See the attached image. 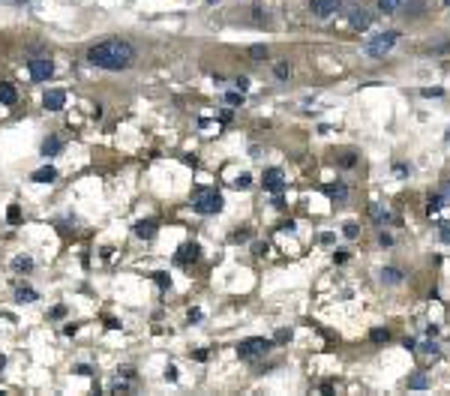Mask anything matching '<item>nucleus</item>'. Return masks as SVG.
I'll list each match as a JSON object with an SVG mask.
<instances>
[{
  "label": "nucleus",
  "mask_w": 450,
  "mask_h": 396,
  "mask_svg": "<svg viewBox=\"0 0 450 396\" xmlns=\"http://www.w3.org/2000/svg\"><path fill=\"white\" fill-rule=\"evenodd\" d=\"M87 60L99 69L120 72V69H129L135 63V48L126 39H105V42H99L87 51Z\"/></svg>",
  "instance_id": "f257e3e1"
},
{
  "label": "nucleus",
  "mask_w": 450,
  "mask_h": 396,
  "mask_svg": "<svg viewBox=\"0 0 450 396\" xmlns=\"http://www.w3.org/2000/svg\"><path fill=\"white\" fill-rule=\"evenodd\" d=\"M396 42H399V30H384V33H375L369 42L363 45V51H366L369 57H384Z\"/></svg>",
  "instance_id": "f03ea898"
},
{
  "label": "nucleus",
  "mask_w": 450,
  "mask_h": 396,
  "mask_svg": "<svg viewBox=\"0 0 450 396\" xmlns=\"http://www.w3.org/2000/svg\"><path fill=\"white\" fill-rule=\"evenodd\" d=\"M192 207H195L198 213H204V216L219 213V210H222V195H219L216 189H195V195H192Z\"/></svg>",
  "instance_id": "7ed1b4c3"
},
{
  "label": "nucleus",
  "mask_w": 450,
  "mask_h": 396,
  "mask_svg": "<svg viewBox=\"0 0 450 396\" xmlns=\"http://www.w3.org/2000/svg\"><path fill=\"white\" fill-rule=\"evenodd\" d=\"M342 12L348 15V21H351V27H354V30H360V33H363V30H369V27H372V15H369L363 6H357V3H345V9H342Z\"/></svg>",
  "instance_id": "20e7f679"
},
{
  "label": "nucleus",
  "mask_w": 450,
  "mask_h": 396,
  "mask_svg": "<svg viewBox=\"0 0 450 396\" xmlns=\"http://www.w3.org/2000/svg\"><path fill=\"white\" fill-rule=\"evenodd\" d=\"M270 345H273L270 339H261V336H255V339H246V342H240V345H237V354L249 360V357H258V354H264Z\"/></svg>",
  "instance_id": "39448f33"
},
{
  "label": "nucleus",
  "mask_w": 450,
  "mask_h": 396,
  "mask_svg": "<svg viewBox=\"0 0 450 396\" xmlns=\"http://www.w3.org/2000/svg\"><path fill=\"white\" fill-rule=\"evenodd\" d=\"M27 69H30V75H33V81H48V78L54 75V63H51L48 57H33V60L27 63Z\"/></svg>",
  "instance_id": "423d86ee"
},
{
  "label": "nucleus",
  "mask_w": 450,
  "mask_h": 396,
  "mask_svg": "<svg viewBox=\"0 0 450 396\" xmlns=\"http://www.w3.org/2000/svg\"><path fill=\"white\" fill-rule=\"evenodd\" d=\"M339 0H309V12L315 18H330L333 12H339Z\"/></svg>",
  "instance_id": "0eeeda50"
},
{
  "label": "nucleus",
  "mask_w": 450,
  "mask_h": 396,
  "mask_svg": "<svg viewBox=\"0 0 450 396\" xmlns=\"http://www.w3.org/2000/svg\"><path fill=\"white\" fill-rule=\"evenodd\" d=\"M264 189L273 192V195H279V192L285 189V177H282L279 168H267V171H264Z\"/></svg>",
  "instance_id": "6e6552de"
},
{
  "label": "nucleus",
  "mask_w": 450,
  "mask_h": 396,
  "mask_svg": "<svg viewBox=\"0 0 450 396\" xmlns=\"http://www.w3.org/2000/svg\"><path fill=\"white\" fill-rule=\"evenodd\" d=\"M42 105H45L48 111H60V108L66 105V93H63V90H45Z\"/></svg>",
  "instance_id": "1a4fd4ad"
},
{
  "label": "nucleus",
  "mask_w": 450,
  "mask_h": 396,
  "mask_svg": "<svg viewBox=\"0 0 450 396\" xmlns=\"http://www.w3.org/2000/svg\"><path fill=\"white\" fill-rule=\"evenodd\" d=\"M198 255H201V252H198V243H183L180 252L174 255V261H177V264H189V261H195Z\"/></svg>",
  "instance_id": "9d476101"
},
{
  "label": "nucleus",
  "mask_w": 450,
  "mask_h": 396,
  "mask_svg": "<svg viewBox=\"0 0 450 396\" xmlns=\"http://www.w3.org/2000/svg\"><path fill=\"white\" fill-rule=\"evenodd\" d=\"M18 102V93L9 81H0V105H15Z\"/></svg>",
  "instance_id": "9b49d317"
},
{
  "label": "nucleus",
  "mask_w": 450,
  "mask_h": 396,
  "mask_svg": "<svg viewBox=\"0 0 450 396\" xmlns=\"http://www.w3.org/2000/svg\"><path fill=\"white\" fill-rule=\"evenodd\" d=\"M324 192L333 198V201H345L348 198V186L345 183H330V186H324Z\"/></svg>",
  "instance_id": "f8f14e48"
},
{
  "label": "nucleus",
  "mask_w": 450,
  "mask_h": 396,
  "mask_svg": "<svg viewBox=\"0 0 450 396\" xmlns=\"http://www.w3.org/2000/svg\"><path fill=\"white\" fill-rule=\"evenodd\" d=\"M60 150H63V141H60L57 135H51V138L42 141V153H45V156H57Z\"/></svg>",
  "instance_id": "ddd939ff"
},
{
  "label": "nucleus",
  "mask_w": 450,
  "mask_h": 396,
  "mask_svg": "<svg viewBox=\"0 0 450 396\" xmlns=\"http://www.w3.org/2000/svg\"><path fill=\"white\" fill-rule=\"evenodd\" d=\"M33 180H36V183H54V180H57V168H51V165H48V168L33 171Z\"/></svg>",
  "instance_id": "4468645a"
},
{
  "label": "nucleus",
  "mask_w": 450,
  "mask_h": 396,
  "mask_svg": "<svg viewBox=\"0 0 450 396\" xmlns=\"http://www.w3.org/2000/svg\"><path fill=\"white\" fill-rule=\"evenodd\" d=\"M381 279H384L387 285H399V282H402V270H399V267H384V270H381Z\"/></svg>",
  "instance_id": "2eb2a0df"
},
{
  "label": "nucleus",
  "mask_w": 450,
  "mask_h": 396,
  "mask_svg": "<svg viewBox=\"0 0 450 396\" xmlns=\"http://www.w3.org/2000/svg\"><path fill=\"white\" fill-rule=\"evenodd\" d=\"M402 3H405V0H378V9L384 15H393L396 9H402Z\"/></svg>",
  "instance_id": "dca6fc26"
},
{
  "label": "nucleus",
  "mask_w": 450,
  "mask_h": 396,
  "mask_svg": "<svg viewBox=\"0 0 450 396\" xmlns=\"http://www.w3.org/2000/svg\"><path fill=\"white\" fill-rule=\"evenodd\" d=\"M135 234L144 237V240H150V237L156 234V225H153V222H138V225H135Z\"/></svg>",
  "instance_id": "f3484780"
},
{
  "label": "nucleus",
  "mask_w": 450,
  "mask_h": 396,
  "mask_svg": "<svg viewBox=\"0 0 450 396\" xmlns=\"http://www.w3.org/2000/svg\"><path fill=\"white\" fill-rule=\"evenodd\" d=\"M408 387H411V390H426V387H429V378H426L423 372H417V375L408 378Z\"/></svg>",
  "instance_id": "a211bd4d"
},
{
  "label": "nucleus",
  "mask_w": 450,
  "mask_h": 396,
  "mask_svg": "<svg viewBox=\"0 0 450 396\" xmlns=\"http://www.w3.org/2000/svg\"><path fill=\"white\" fill-rule=\"evenodd\" d=\"M15 297H18L21 303H33V300H39V294H36L33 288H24V285H21V288L15 291Z\"/></svg>",
  "instance_id": "6ab92c4d"
},
{
  "label": "nucleus",
  "mask_w": 450,
  "mask_h": 396,
  "mask_svg": "<svg viewBox=\"0 0 450 396\" xmlns=\"http://www.w3.org/2000/svg\"><path fill=\"white\" fill-rule=\"evenodd\" d=\"M369 339H372V342H387V339H390V330L375 327V330H369Z\"/></svg>",
  "instance_id": "aec40b11"
},
{
  "label": "nucleus",
  "mask_w": 450,
  "mask_h": 396,
  "mask_svg": "<svg viewBox=\"0 0 450 396\" xmlns=\"http://www.w3.org/2000/svg\"><path fill=\"white\" fill-rule=\"evenodd\" d=\"M441 204H444V198H441V195H435V198H429V204H426V213H429V216H435V213L441 210Z\"/></svg>",
  "instance_id": "412c9836"
},
{
  "label": "nucleus",
  "mask_w": 450,
  "mask_h": 396,
  "mask_svg": "<svg viewBox=\"0 0 450 396\" xmlns=\"http://www.w3.org/2000/svg\"><path fill=\"white\" fill-rule=\"evenodd\" d=\"M12 267H15V270H30V267H33V261H30L27 255H18V258L12 261Z\"/></svg>",
  "instance_id": "4be33fe9"
},
{
  "label": "nucleus",
  "mask_w": 450,
  "mask_h": 396,
  "mask_svg": "<svg viewBox=\"0 0 450 396\" xmlns=\"http://www.w3.org/2000/svg\"><path fill=\"white\" fill-rule=\"evenodd\" d=\"M225 102H228V105H243V93H240V90L225 93Z\"/></svg>",
  "instance_id": "5701e85b"
},
{
  "label": "nucleus",
  "mask_w": 450,
  "mask_h": 396,
  "mask_svg": "<svg viewBox=\"0 0 450 396\" xmlns=\"http://www.w3.org/2000/svg\"><path fill=\"white\" fill-rule=\"evenodd\" d=\"M342 234L348 237V240H354V237L360 234V228H357V222H345V228H342Z\"/></svg>",
  "instance_id": "b1692460"
},
{
  "label": "nucleus",
  "mask_w": 450,
  "mask_h": 396,
  "mask_svg": "<svg viewBox=\"0 0 450 396\" xmlns=\"http://www.w3.org/2000/svg\"><path fill=\"white\" fill-rule=\"evenodd\" d=\"M249 54H252V60H264V57H267V48H264V45H252Z\"/></svg>",
  "instance_id": "393cba45"
},
{
  "label": "nucleus",
  "mask_w": 450,
  "mask_h": 396,
  "mask_svg": "<svg viewBox=\"0 0 450 396\" xmlns=\"http://www.w3.org/2000/svg\"><path fill=\"white\" fill-rule=\"evenodd\" d=\"M405 3H408V12H411V15H417V12L423 9V0H405ZM405 3H402V6H405Z\"/></svg>",
  "instance_id": "a878e982"
},
{
  "label": "nucleus",
  "mask_w": 450,
  "mask_h": 396,
  "mask_svg": "<svg viewBox=\"0 0 450 396\" xmlns=\"http://www.w3.org/2000/svg\"><path fill=\"white\" fill-rule=\"evenodd\" d=\"M420 93H423L426 99H432V96H435V99H438V96H444V90H441V87H423Z\"/></svg>",
  "instance_id": "bb28decb"
},
{
  "label": "nucleus",
  "mask_w": 450,
  "mask_h": 396,
  "mask_svg": "<svg viewBox=\"0 0 450 396\" xmlns=\"http://www.w3.org/2000/svg\"><path fill=\"white\" fill-rule=\"evenodd\" d=\"M252 21H255V24H264V21H267V15L261 12V6H252Z\"/></svg>",
  "instance_id": "cd10ccee"
},
{
  "label": "nucleus",
  "mask_w": 450,
  "mask_h": 396,
  "mask_svg": "<svg viewBox=\"0 0 450 396\" xmlns=\"http://www.w3.org/2000/svg\"><path fill=\"white\" fill-rule=\"evenodd\" d=\"M273 72H276V78H288V75H291L288 63H276V69H273Z\"/></svg>",
  "instance_id": "c85d7f7f"
},
{
  "label": "nucleus",
  "mask_w": 450,
  "mask_h": 396,
  "mask_svg": "<svg viewBox=\"0 0 450 396\" xmlns=\"http://www.w3.org/2000/svg\"><path fill=\"white\" fill-rule=\"evenodd\" d=\"M249 183H252V177H249V174H240V177L234 180V186H237V189H249Z\"/></svg>",
  "instance_id": "c756f323"
},
{
  "label": "nucleus",
  "mask_w": 450,
  "mask_h": 396,
  "mask_svg": "<svg viewBox=\"0 0 450 396\" xmlns=\"http://www.w3.org/2000/svg\"><path fill=\"white\" fill-rule=\"evenodd\" d=\"M156 285H159V288L165 291V288H171V279H168L165 273H156Z\"/></svg>",
  "instance_id": "7c9ffc66"
},
{
  "label": "nucleus",
  "mask_w": 450,
  "mask_h": 396,
  "mask_svg": "<svg viewBox=\"0 0 450 396\" xmlns=\"http://www.w3.org/2000/svg\"><path fill=\"white\" fill-rule=\"evenodd\" d=\"M18 216H21V210L12 204V207H9V222H18Z\"/></svg>",
  "instance_id": "2f4dec72"
},
{
  "label": "nucleus",
  "mask_w": 450,
  "mask_h": 396,
  "mask_svg": "<svg viewBox=\"0 0 450 396\" xmlns=\"http://www.w3.org/2000/svg\"><path fill=\"white\" fill-rule=\"evenodd\" d=\"M165 381H177V369H174V366L165 369Z\"/></svg>",
  "instance_id": "473e14b6"
},
{
  "label": "nucleus",
  "mask_w": 450,
  "mask_h": 396,
  "mask_svg": "<svg viewBox=\"0 0 450 396\" xmlns=\"http://www.w3.org/2000/svg\"><path fill=\"white\" fill-rule=\"evenodd\" d=\"M378 243H381V246H393V237H390V234H381Z\"/></svg>",
  "instance_id": "72a5a7b5"
},
{
  "label": "nucleus",
  "mask_w": 450,
  "mask_h": 396,
  "mask_svg": "<svg viewBox=\"0 0 450 396\" xmlns=\"http://www.w3.org/2000/svg\"><path fill=\"white\" fill-rule=\"evenodd\" d=\"M234 84H237V90H240V93H243V90H246V87H249V78H237V81H234Z\"/></svg>",
  "instance_id": "f704fd0d"
},
{
  "label": "nucleus",
  "mask_w": 450,
  "mask_h": 396,
  "mask_svg": "<svg viewBox=\"0 0 450 396\" xmlns=\"http://www.w3.org/2000/svg\"><path fill=\"white\" fill-rule=\"evenodd\" d=\"M441 240L450 243V225H441Z\"/></svg>",
  "instance_id": "c9c22d12"
},
{
  "label": "nucleus",
  "mask_w": 450,
  "mask_h": 396,
  "mask_svg": "<svg viewBox=\"0 0 450 396\" xmlns=\"http://www.w3.org/2000/svg\"><path fill=\"white\" fill-rule=\"evenodd\" d=\"M288 339H291V333H288V330H279V333H276V342H288Z\"/></svg>",
  "instance_id": "e433bc0d"
},
{
  "label": "nucleus",
  "mask_w": 450,
  "mask_h": 396,
  "mask_svg": "<svg viewBox=\"0 0 450 396\" xmlns=\"http://www.w3.org/2000/svg\"><path fill=\"white\" fill-rule=\"evenodd\" d=\"M393 174H396V177H405V174H408V168H405V165H396V168H393Z\"/></svg>",
  "instance_id": "4c0bfd02"
},
{
  "label": "nucleus",
  "mask_w": 450,
  "mask_h": 396,
  "mask_svg": "<svg viewBox=\"0 0 450 396\" xmlns=\"http://www.w3.org/2000/svg\"><path fill=\"white\" fill-rule=\"evenodd\" d=\"M333 261H336V264H342V261H348V255H345V252H336V255H333Z\"/></svg>",
  "instance_id": "58836bf2"
},
{
  "label": "nucleus",
  "mask_w": 450,
  "mask_h": 396,
  "mask_svg": "<svg viewBox=\"0 0 450 396\" xmlns=\"http://www.w3.org/2000/svg\"><path fill=\"white\" fill-rule=\"evenodd\" d=\"M201 318V309H189V321H198Z\"/></svg>",
  "instance_id": "ea45409f"
},
{
  "label": "nucleus",
  "mask_w": 450,
  "mask_h": 396,
  "mask_svg": "<svg viewBox=\"0 0 450 396\" xmlns=\"http://www.w3.org/2000/svg\"><path fill=\"white\" fill-rule=\"evenodd\" d=\"M75 372H78V375H90V372H93V369H90V366H84V363H81V366H78V369H75Z\"/></svg>",
  "instance_id": "a19ab883"
},
{
  "label": "nucleus",
  "mask_w": 450,
  "mask_h": 396,
  "mask_svg": "<svg viewBox=\"0 0 450 396\" xmlns=\"http://www.w3.org/2000/svg\"><path fill=\"white\" fill-rule=\"evenodd\" d=\"M3 366H6V357H3V354H0V372H3Z\"/></svg>",
  "instance_id": "79ce46f5"
},
{
  "label": "nucleus",
  "mask_w": 450,
  "mask_h": 396,
  "mask_svg": "<svg viewBox=\"0 0 450 396\" xmlns=\"http://www.w3.org/2000/svg\"><path fill=\"white\" fill-rule=\"evenodd\" d=\"M207 3H219V0H207Z\"/></svg>",
  "instance_id": "37998d69"
},
{
  "label": "nucleus",
  "mask_w": 450,
  "mask_h": 396,
  "mask_svg": "<svg viewBox=\"0 0 450 396\" xmlns=\"http://www.w3.org/2000/svg\"><path fill=\"white\" fill-rule=\"evenodd\" d=\"M444 6H450V0H444Z\"/></svg>",
  "instance_id": "c03bdc74"
}]
</instances>
